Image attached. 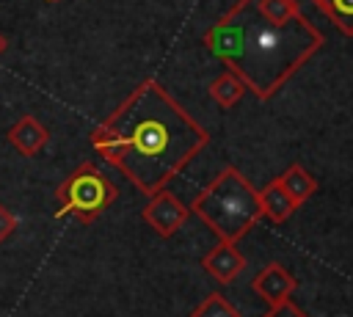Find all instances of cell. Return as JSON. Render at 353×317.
<instances>
[{"instance_id":"cell-1","label":"cell","mask_w":353,"mask_h":317,"mask_svg":"<svg viewBox=\"0 0 353 317\" xmlns=\"http://www.w3.org/2000/svg\"><path fill=\"white\" fill-rule=\"evenodd\" d=\"M210 141V132L152 77L91 130V146L141 193L163 190Z\"/></svg>"},{"instance_id":"cell-2","label":"cell","mask_w":353,"mask_h":317,"mask_svg":"<svg viewBox=\"0 0 353 317\" xmlns=\"http://www.w3.org/2000/svg\"><path fill=\"white\" fill-rule=\"evenodd\" d=\"M229 14L240 28L232 69L256 99H270L323 47V33L303 14L290 22H270L256 11L254 0H237Z\"/></svg>"},{"instance_id":"cell-3","label":"cell","mask_w":353,"mask_h":317,"mask_svg":"<svg viewBox=\"0 0 353 317\" xmlns=\"http://www.w3.org/2000/svg\"><path fill=\"white\" fill-rule=\"evenodd\" d=\"M188 209L223 243H237L262 218L259 193L234 165H223L218 176L196 193Z\"/></svg>"},{"instance_id":"cell-4","label":"cell","mask_w":353,"mask_h":317,"mask_svg":"<svg viewBox=\"0 0 353 317\" xmlns=\"http://www.w3.org/2000/svg\"><path fill=\"white\" fill-rule=\"evenodd\" d=\"M116 185L94 163H80L55 190V218L72 215L80 223H91L116 201Z\"/></svg>"},{"instance_id":"cell-5","label":"cell","mask_w":353,"mask_h":317,"mask_svg":"<svg viewBox=\"0 0 353 317\" xmlns=\"http://www.w3.org/2000/svg\"><path fill=\"white\" fill-rule=\"evenodd\" d=\"M188 215H190V209H188V204H182L171 190H157V193H152V198H149V204L143 207V212H141V218L154 229V234H160V237H174L176 232H179V226L188 221Z\"/></svg>"},{"instance_id":"cell-6","label":"cell","mask_w":353,"mask_h":317,"mask_svg":"<svg viewBox=\"0 0 353 317\" xmlns=\"http://www.w3.org/2000/svg\"><path fill=\"white\" fill-rule=\"evenodd\" d=\"M295 287H298L295 276H292L281 262H270V265H265V267L254 276V281H251V289H254L268 306L287 300V298L295 292Z\"/></svg>"},{"instance_id":"cell-7","label":"cell","mask_w":353,"mask_h":317,"mask_svg":"<svg viewBox=\"0 0 353 317\" xmlns=\"http://www.w3.org/2000/svg\"><path fill=\"white\" fill-rule=\"evenodd\" d=\"M201 267H204L215 281L229 284V281H234V278L243 273V267H245V256L237 251L234 243H223V240H221L215 248H210V251L204 254Z\"/></svg>"},{"instance_id":"cell-8","label":"cell","mask_w":353,"mask_h":317,"mask_svg":"<svg viewBox=\"0 0 353 317\" xmlns=\"http://www.w3.org/2000/svg\"><path fill=\"white\" fill-rule=\"evenodd\" d=\"M6 138H8V143H11L19 154L33 157V154H39V152L47 146L50 130H47L36 116H19V119L8 127Z\"/></svg>"},{"instance_id":"cell-9","label":"cell","mask_w":353,"mask_h":317,"mask_svg":"<svg viewBox=\"0 0 353 317\" xmlns=\"http://www.w3.org/2000/svg\"><path fill=\"white\" fill-rule=\"evenodd\" d=\"M279 182H281L284 193L290 196V201H292L295 207H301L309 196L317 193V179H314L301 163H292V165L279 176Z\"/></svg>"},{"instance_id":"cell-10","label":"cell","mask_w":353,"mask_h":317,"mask_svg":"<svg viewBox=\"0 0 353 317\" xmlns=\"http://www.w3.org/2000/svg\"><path fill=\"white\" fill-rule=\"evenodd\" d=\"M259 209H262V215H268L273 223H284L298 207L290 201V196L284 193L281 182L273 179L265 190H259Z\"/></svg>"},{"instance_id":"cell-11","label":"cell","mask_w":353,"mask_h":317,"mask_svg":"<svg viewBox=\"0 0 353 317\" xmlns=\"http://www.w3.org/2000/svg\"><path fill=\"white\" fill-rule=\"evenodd\" d=\"M243 94H245V83H243V77H240L232 66H226V69L210 83V96H212L221 108L237 105Z\"/></svg>"},{"instance_id":"cell-12","label":"cell","mask_w":353,"mask_h":317,"mask_svg":"<svg viewBox=\"0 0 353 317\" xmlns=\"http://www.w3.org/2000/svg\"><path fill=\"white\" fill-rule=\"evenodd\" d=\"M345 36H353V0H312Z\"/></svg>"},{"instance_id":"cell-13","label":"cell","mask_w":353,"mask_h":317,"mask_svg":"<svg viewBox=\"0 0 353 317\" xmlns=\"http://www.w3.org/2000/svg\"><path fill=\"white\" fill-rule=\"evenodd\" d=\"M190 317H240V311L226 300V295L210 292V295L190 311Z\"/></svg>"},{"instance_id":"cell-14","label":"cell","mask_w":353,"mask_h":317,"mask_svg":"<svg viewBox=\"0 0 353 317\" xmlns=\"http://www.w3.org/2000/svg\"><path fill=\"white\" fill-rule=\"evenodd\" d=\"M262 317H309L298 303H292L290 298L287 300H281V303H273Z\"/></svg>"},{"instance_id":"cell-15","label":"cell","mask_w":353,"mask_h":317,"mask_svg":"<svg viewBox=\"0 0 353 317\" xmlns=\"http://www.w3.org/2000/svg\"><path fill=\"white\" fill-rule=\"evenodd\" d=\"M14 229H17V218H14V212H11L6 204H0V245L14 234Z\"/></svg>"},{"instance_id":"cell-16","label":"cell","mask_w":353,"mask_h":317,"mask_svg":"<svg viewBox=\"0 0 353 317\" xmlns=\"http://www.w3.org/2000/svg\"><path fill=\"white\" fill-rule=\"evenodd\" d=\"M6 47H8V39H6V36H3V33H0V55H3V52H6Z\"/></svg>"},{"instance_id":"cell-17","label":"cell","mask_w":353,"mask_h":317,"mask_svg":"<svg viewBox=\"0 0 353 317\" xmlns=\"http://www.w3.org/2000/svg\"><path fill=\"white\" fill-rule=\"evenodd\" d=\"M47 3H55V0H47Z\"/></svg>"}]
</instances>
